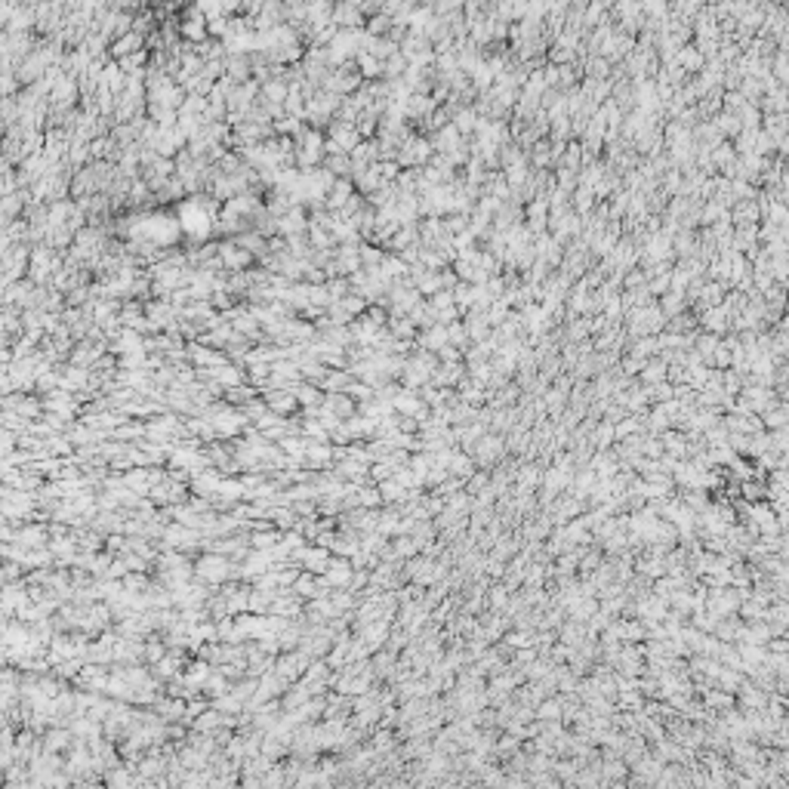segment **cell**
<instances>
[{
    "instance_id": "cell-1",
    "label": "cell",
    "mask_w": 789,
    "mask_h": 789,
    "mask_svg": "<svg viewBox=\"0 0 789 789\" xmlns=\"http://www.w3.org/2000/svg\"><path fill=\"white\" fill-rule=\"evenodd\" d=\"M176 222H179V226L185 228V235L194 238V240H198V238H207L210 228H213V226H210V213H207V207H203V203H198V201H194V203H185V207L179 210V219H176Z\"/></svg>"
},
{
    "instance_id": "cell-2",
    "label": "cell",
    "mask_w": 789,
    "mask_h": 789,
    "mask_svg": "<svg viewBox=\"0 0 789 789\" xmlns=\"http://www.w3.org/2000/svg\"><path fill=\"white\" fill-rule=\"evenodd\" d=\"M287 96V87L281 80H272V83H265V99L268 102H281Z\"/></svg>"
}]
</instances>
